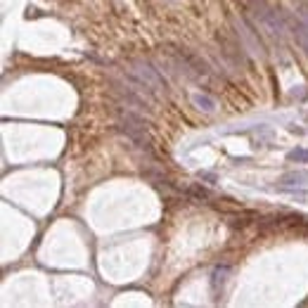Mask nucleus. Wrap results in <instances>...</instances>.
I'll return each instance as SVG.
<instances>
[{
	"instance_id": "obj_1",
	"label": "nucleus",
	"mask_w": 308,
	"mask_h": 308,
	"mask_svg": "<svg viewBox=\"0 0 308 308\" xmlns=\"http://www.w3.org/2000/svg\"><path fill=\"white\" fill-rule=\"evenodd\" d=\"M119 128L126 133V138L131 140L133 145H138L140 149H145L147 154H152V142L147 138V131H145V121L133 114H124L119 119Z\"/></svg>"
},
{
	"instance_id": "obj_2",
	"label": "nucleus",
	"mask_w": 308,
	"mask_h": 308,
	"mask_svg": "<svg viewBox=\"0 0 308 308\" xmlns=\"http://www.w3.org/2000/svg\"><path fill=\"white\" fill-rule=\"evenodd\" d=\"M254 17L258 19V24L263 26L271 36H275V38H282L285 36V24L280 22V17H278V12L275 10H271L265 3H254Z\"/></svg>"
},
{
	"instance_id": "obj_3",
	"label": "nucleus",
	"mask_w": 308,
	"mask_h": 308,
	"mask_svg": "<svg viewBox=\"0 0 308 308\" xmlns=\"http://www.w3.org/2000/svg\"><path fill=\"white\" fill-rule=\"evenodd\" d=\"M133 73L138 76V81L142 83L145 88H154V90L164 88L162 76L157 73V69H152V66L145 64V62H135V64H133Z\"/></svg>"
},
{
	"instance_id": "obj_4",
	"label": "nucleus",
	"mask_w": 308,
	"mask_h": 308,
	"mask_svg": "<svg viewBox=\"0 0 308 308\" xmlns=\"http://www.w3.org/2000/svg\"><path fill=\"white\" fill-rule=\"evenodd\" d=\"M294 36L308 55V8H299L294 12Z\"/></svg>"
},
{
	"instance_id": "obj_5",
	"label": "nucleus",
	"mask_w": 308,
	"mask_h": 308,
	"mask_svg": "<svg viewBox=\"0 0 308 308\" xmlns=\"http://www.w3.org/2000/svg\"><path fill=\"white\" fill-rule=\"evenodd\" d=\"M282 185H308V173L303 171H292V173H285L280 178Z\"/></svg>"
},
{
	"instance_id": "obj_6",
	"label": "nucleus",
	"mask_w": 308,
	"mask_h": 308,
	"mask_svg": "<svg viewBox=\"0 0 308 308\" xmlns=\"http://www.w3.org/2000/svg\"><path fill=\"white\" fill-rule=\"evenodd\" d=\"M195 104L204 111H213V100L211 97H206V95H195Z\"/></svg>"
},
{
	"instance_id": "obj_7",
	"label": "nucleus",
	"mask_w": 308,
	"mask_h": 308,
	"mask_svg": "<svg viewBox=\"0 0 308 308\" xmlns=\"http://www.w3.org/2000/svg\"><path fill=\"white\" fill-rule=\"evenodd\" d=\"M227 273H230V268H227V265H220V268H216V271H213V287H218V282L223 285V280H225Z\"/></svg>"
},
{
	"instance_id": "obj_8",
	"label": "nucleus",
	"mask_w": 308,
	"mask_h": 308,
	"mask_svg": "<svg viewBox=\"0 0 308 308\" xmlns=\"http://www.w3.org/2000/svg\"><path fill=\"white\" fill-rule=\"evenodd\" d=\"M287 157L289 162H308V149H292Z\"/></svg>"
}]
</instances>
